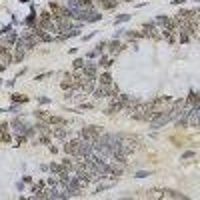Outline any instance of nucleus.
Instances as JSON below:
<instances>
[{"mask_svg":"<svg viewBox=\"0 0 200 200\" xmlns=\"http://www.w3.org/2000/svg\"><path fill=\"white\" fill-rule=\"evenodd\" d=\"M74 68H84V60H76V62H74Z\"/></svg>","mask_w":200,"mask_h":200,"instance_id":"423d86ee","label":"nucleus"},{"mask_svg":"<svg viewBox=\"0 0 200 200\" xmlns=\"http://www.w3.org/2000/svg\"><path fill=\"white\" fill-rule=\"evenodd\" d=\"M128 18H130L128 14H122V16H118V18H116V22H114V24H120V22H126Z\"/></svg>","mask_w":200,"mask_h":200,"instance_id":"39448f33","label":"nucleus"},{"mask_svg":"<svg viewBox=\"0 0 200 200\" xmlns=\"http://www.w3.org/2000/svg\"><path fill=\"white\" fill-rule=\"evenodd\" d=\"M46 122H48V124H60V126H64V124H66V120H64V118H60V116H50V114H48Z\"/></svg>","mask_w":200,"mask_h":200,"instance_id":"7ed1b4c3","label":"nucleus"},{"mask_svg":"<svg viewBox=\"0 0 200 200\" xmlns=\"http://www.w3.org/2000/svg\"><path fill=\"white\" fill-rule=\"evenodd\" d=\"M12 102H28V96H24V94H12Z\"/></svg>","mask_w":200,"mask_h":200,"instance_id":"20e7f679","label":"nucleus"},{"mask_svg":"<svg viewBox=\"0 0 200 200\" xmlns=\"http://www.w3.org/2000/svg\"><path fill=\"white\" fill-rule=\"evenodd\" d=\"M186 0H172V4H184Z\"/></svg>","mask_w":200,"mask_h":200,"instance_id":"1a4fd4ad","label":"nucleus"},{"mask_svg":"<svg viewBox=\"0 0 200 200\" xmlns=\"http://www.w3.org/2000/svg\"><path fill=\"white\" fill-rule=\"evenodd\" d=\"M144 176H150V174H148V172H138V174H136V178H144Z\"/></svg>","mask_w":200,"mask_h":200,"instance_id":"0eeeda50","label":"nucleus"},{"mask_svg":"<svg viewBox=\"0 0 200 200\" xmlns=\"http://www.w3.org/2000/svg\"><path fill=\"white\" fill-rule=\"evenodd\" d=\"M194 156V152H184V156H182V158H192Z\"/></svg>","mask_w":200,"mask_h":200,"instance_id":"6e6552de","label":"nucleus"},{"mask_svg":"<svg viewBox=\"0 0 200 200\" xmlns=\"http://www.w3.org/2000/svg\"><path fill=\"white\" fill-rule=\"evenodd\" d=\"M96 82H98V84H102V86H110V84H112V76H110L108 72H104L102 76H98V78H96Z\"/></svg>","mask_w":200,"mask_h":200,"instance_id":"f03ea898","label":"nucleus"},{"mask_svg":"<svg viewBox=\"0 0 200 200\" xmlns=\"http://www.w3.org/2000/svg\"><path fill=\"white\" fill-rule=\"evenodd\" d=\"M80 142H82V140H70V142H66V144H64V152L70 154V156H78Z\"/></svg>","mask_w":200,"mask_h":200,"instance_id":"f257e3e1","label":"nucleus"}]
</instances>
